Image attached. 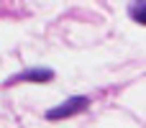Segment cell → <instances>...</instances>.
Here are the masks:
<instances>
[{"label": "cell", "mask_w": 146, "mask_h": 128, "mask_svg": "<svg viewBox=\"0 0 146 128\" xmlns=\"http://www.w3.org/2000/svg\"><path fill=\"white\" fill-rule=\"evenodd\" d=\"M131 18H133L136 23L146 26V3H133V5H131Z\"/></svg>", "instance_id": "obj_3"}, {"label": "cell", "mask_w": 146, "mask_h": 128, "mask_svg": "<svg viewBox=\"0 0 146 128\" xmlns=\"http://www.w3.org/2000/svg\"><path fill=\"white\" fill-rule=\"evenodd\" d=\"M87 108H90V97H85V95H74V97H67L62 105L46 110V118H49V121L72 118V115H77V113H82V110H87Z\"/></svg>", "instance_id": "obj_1"}, {"label": "cell", "mask_w": 146, "mask_h": 128, "mask_svg": "<svg viewBox=\"0 0 146 128\" xmlns=\"http://www.w3.org/2000/svg\"><path fill=\"white\" fill-rule=\"evenodd\" d=\"M54 80V72L51 69H46V67H38V69H26V72H21V74H13L8 82H5V87H10V85H18V82H51Z\"/></svg>", "instance_id": "obj_2"}]
</instances>
